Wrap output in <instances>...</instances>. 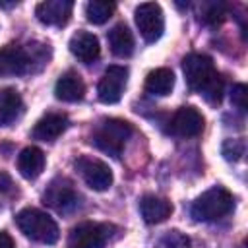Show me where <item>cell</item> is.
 <instances>
[{
    "label": "cell",
    "mask_w": 248,
    "mask_h": 248,
    "mask_svg": "<svg viewBox=\"0 0 248 248\" xmlns=\"http://www.w3.org/2000/svg\"><path fill=\"white\" fill-rule=\"evenodd\" d=\"M223 155L227 161H238L244 155V141L242 140H227L223 143Z\"/></svg>",
    "instance_id": "obj_22"
},
{
    "label": "cell",
    "mask_w": 248,
    "mask_h": 248,
    "mask_svg": "<svg viewBox=\"0 0 248 248\" xmlns=\"http://www.w3.org/2000/svg\"><path fill=\"white\" fill-rule=\"evenodd\" d=\"M182 72L190 89L198 91L205 101L219 103L223 95V79L217 74L213 60L205 54L192 52L182 60Z\"/></svg>",
    "instance_id": "obj_1"
},
{
    "label": "cell",
    "mask_w": 248,
    "mask_h": 248,
    "mask_svg": "<svg viewBox=\"0 0 248 248\" xmlns=\"http://www.w3.org/2000/svg\"><path fill=\"white\" fill-rule=\"evenodd\" d=\"M54 95H56V99L66 101V103L81 101L85 95V83L76 72H66L58 78V81L54 85Z\"/></svg>",
    "instance_id": "obj_15"
},
{
    "label": "cell",
    "mask_w": 248,
    "mask_h": 248,
    "mask_svg": "<svg viewBox=\"0 0 248 248\" xmlns=\"http://www.w3.org/2000/svg\"><path fill=\"white\" fill-rule=\"evenodd\" d=\"M136 25L140 29V35L147 43H155L165 29V16L159 4L155 2H145L136 8Z\"/></svg>",
    "instance_id": "obj_9"
},
{
    "label": "cell",
    "mask_w": 248,
    "mask_h": 248,
    "mask_svg": "<svg viewBox=\"0 0 248 248\" xmlns=\"http://www.w3.org/2000/svg\"><path fill=\"white\" fill-rule=\"evenodd\" d=\"M21 112H23V101L19 93L12 87L0 89V128L16 122Z\"/></svg>",
    "instance_id": "obj_17"
},
{
    "label": "cell",
    "mask_w": 248,
    "mask_h": 248,
    "mask_svg": "<svg viewBox=\"0 0 248 248\" xmlns=\"http://www.w3.org/2000/svg\"><path fill=\"white\" fill-rule=\"evenodd\" d=\"M203 130V116L196 107H180L170 118V134L180 138H194Z\"/></svg>",
    "instance_id": "obj_11"
},
{
    "label": "cell",
    "mask_w": 248,
    "mask_h": 248,
    "mask_svg": "<svg viewBox=\"0 0 248 248\" xmlns=\"http://www.w3.org/2000/svg\"><path fill=\"white\" fill-rule=\"evenodd\" d=\"M116 6L112 2H103V0H91L85 6V16L87 21L95 23V25H103L105 21L110 19V16L114 14Z\"/></svg>",
    "instance_id": "obj_21"
},
{
    "label": "cell",
    "mask_w": 248,
    "mask_h": 248,
    "mask_svg": "<svg viewBox=\"0 0 248 248\" xmlns=\"http://www.w3.org/2000/svg\"><path fill=\"white\" fill-rule=\"evenodd\" d=\"M45 64V46H21V45H6L0 48V78L23 76L33 72V64Z\"/></svg>",
    "instance_id": "obj_2"
},
{
    "label": "cell",
    "mask_w": 248,
    "mask_h": 248,
    "mask_svg": "<svg viewBox=\"0 0 248 248\" xmlns=\"http://www.w3.org/2000/svg\"><path fill=\"white\" fill-rule=\"evenodd\" d=\"M246 99H248V89H246V85H244V83H236V85L232 87V91H231V103H232L238 110L244 112L246 107H248Z\"/></svg>",
    "instance_id": "obj_23"
},
{
    "label": "cell",
    "mask_w": 248,
    "mask_h": 248,
    "mask_svg": "<svg viewBox=\"0 0 248 248\" xmlns=\"http://www.w3.org/2000/svg\"><path fill=\"white\" fill-rule=\"evenodd\" d=\"M108 45L114 56L128 58L134 52V35L126 23H118L108 31Z\"/></svg>",
    "instance_id": "obj_19"
},
{
    "label": "cell",
    "mask_w": 248,
    "mask_h": 248,
    "mask_svg": "<svg viewBox=\"0 0 248 248\" xmlns=\"http://www.w3.org/2000/svg\"><path fill=\"white\" fill-rule=\"evenodd\" d=\"M10 186H14V184H12V180H10V176H8L6 172H0V188H2L4 192H8V190H10Z\"/></svg>",
    "instance_id": "obj_25"
},
{
    "label": "cell",
    "mask_w": 248,
    "mask_h": 248,
    "mask_svg": "<svg viewBox=\"0 0 248 248\" xmlns=\"http://www.w3.org/2000/svg\"><path fill=\"white\" fill-rule=\"evenodd\" d=\"M0 248H16L12 236L8 232H4V231H0Z\"/></svg>",
    "instance_id": "obj_24"
},
{
    "label": "cell",
    "mask_w": 248,
    "mask_h": 248,
    "mask_svg": "<svg viewBox=\"0 0 248 248\" xmlns=\"http://www.w3.org/2000/svg\"><path fill=\"white\" fill-rule=\"evenodd\" d=\"M112 234V225L85 221L76 225L68 234V248H105L108 236Z\"/></svg>",
    "instance_id": "obj_6"
},
{
    "label": "cell",
    "mask_w": 248,
    "mask_h": 248,
    "mask_svg": "<svg viewBox=\"0 0 248 248\" xmlns=\"http://www.w3.org/2000/svg\"><path fill=\"white\" fill-rule=\"evenodd\" d=\"M70 52L81 60L83 64H91L99 58L101 54V46H99V39L89 33V31H78L72 39H70Z\"/></svg>",
    "instance_id": "obj_13"
},
{
    "label": "cell",
    "mask_w": 248,
    "mask_h": 248,
    "mask_svg": "<svg viewBox=\"0 0 248 248\" xmlns=\"http://www.w3.org/2000/svg\"><path fill=\"white\" fill-rule=\"evenodd\" d=\"M234 207V200L232 194L229 190H225L223 186H213L209 190H205L200 198H196V202L192 203V217L196 221H217L221 217H225L227 213H231Z\"/></svg>",
    "instance_id": "obj_5"
},
{
    "label": "cell",
    "mask_w": 248,
    "mask_h": 248,
    "mask_svg": "<svg viewBox=\"0 0 248 248\" xmlns=\"http://www.w3.org/2000/svg\"><path fill=\"white\" fill-rule=\"evenodd\" d=\"M16 223L25 236H29L31 240L43 242V244H54L60 236V231H58V225L54 223V219L35 207L21 209L16 215Z\"/></svg>",
    "instance_id": "obj_4"
},
{
    "label": "cell",
    "mask_w": 248,
    "mask_h": 248,
    "mask_svg": "<svg viewBox=\"0 0 248 248\" xmlns=\"http://www.w3.org/2000/svg\"><path fill=\"white\" fill-rule=\"evenodd\" d=\"M174 87V74L169 68H157L145 78V91L157 97H165Z\"/></svg>",
    "instance_id": "obj_20"
},
{
    "label": "cell",
    "mask_w": 248,
    "mask_h": 248,
    "mask_svg": "<svg viewBox=\"0 0 248 248\" xmlns=\"http://www.w3.org/2000/svg\"><path fill=\"white\" fill-rule=\"evenodd\" d=\"M140 213H141V217H143L145 223L155 225V223H163L165 219L170 217L172 205H170V202L165 200V198L147 194V196H143V198L140 200Z\"/></svg>",
    "instance_id": "obj_14"
},
{
    "label": "cell",
    "mask_w": 248,
    "mask_h": 248,
    "mask_svg": "<svg viewBox=\"0 0 248 248\" xmlns=\"http://www.w3.org/2000/svg\"><path fill=\"white\" fill-rule=\"evenodd\" d=\"M45 169V153L39 147H25L17 155V170L23 178L33 180L37 178Z\"/></svg>",
    "instance_id": "obj_18"
},
{
    "label": "cell",
    "mask_w": 248,
    "mask_h": 248,
    "mask_svg": "<svg viewBox=\"0 0 248 248\" xmlns=\"http://www.w3.org/2000/svg\"><path fill=\"white\" fill-rule=\"evenodd\" d=\"M43 202L58 213H70L78 207L79 196L68 178H54L43 192Z\"/></svg>",
    "instance_id": "obj_7"
},
{
    "label": "cell",
    "mask_w": 248,
    "mask_h": 248,
    "mask_svg": "<svg viewBox=\"0 0 248 248\" xmlns=\"http://www.w3.org/2000/svg\"><path fill=\"white\" fill-rule=\"evenodd\" d=\"M132 134H134V128L130 122L120 120V118H107L95 126L91 141L101 151H105L112 157H120L122 149Z\"/></svg>",
    "instance_id": "obj_3"
},
{
    "label": "cell",
    "mask_w": 248,
    "mask_h": 248,
    "mask_svg": "<svg viewBox=\"0 0 248 248\" xmlns=\"http://www.w3.org/2000/svg\"><path fill=\"white\" fill-rule=\"evenodd\" d=\"M126 81H128V68L126 66H118V64L108 66L105 70L99 85H97L99 101L105 103V105L118 103L120 97H122V93H124Z\"/></svg>",
    "instance_id": "obj_10"
},
{
    "label": "cell",
    "mask_w": 248,
    "mask_h": 248,
    "mask_svg": "<svg viewBox=\"0 0 248 248\" xmlns=\"http://www.w3.org/2000/svg\"><path fill=\"white\" fill-rule=\"evenodd\" d=\"M76 169L79 170L85 184L95 192H105L112 186V170L110 167L95 157H79L76 161Z\"/></svg>",
    "instance_id": "obj_8"
},
{
    "label": "cell",
    "mask_w": 248,
    "mask_h": 248,
    "mask_svg": "<svg viewBox=\"0 0 248 248\" xmlns=\"http://www.w3.org/2000/svg\"><path fill=\"white\" fill-rule=\"evenodd\" d=\"M72 10H74V2L72 0H46V2L37 4L35 16L45 25L60 27L70 19Z\"/></svg>",
    "instance_id": "obj_12"
},
{
    "label": "cell",
    "mask_w": 248,
    "mask_h": 248,
    "mask_svg": "<svg viewBox=\"0 0 248 248\" xmlns=\"http://www.w3.org/2000/svg\"><path fill=\"white\" fill-rule=\"evenodd\" d=\"M68 128V118L64 114H58V112H48L45 114L41 120H37L31 136L35 140H41V141H52L56 140L64 130Z\"/></svg>",
    "instance_id": "obj_16"
}]
</instances>
